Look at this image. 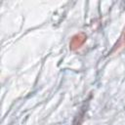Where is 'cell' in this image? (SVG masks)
Returning a JSON list of instances; mask_svg holds the SVG:
<instances>
[{"instance_id": "6da1fadb", "label": "cell", "mask_w": 125, "mask_h": 125, "mask_svg": "<svg viewBox=\"0 0 125 125\" xmlns=\"http://www.w3.org/2000/svg\"><path fill=\"white\" fill-rule=\"evenodd\" d=\"M87 40V35L84 32H78L74 34L69 41V49L71 51H77L80 49Z\"/></svg>"}, {"instance_id": "7a4b0ae2", "label": "cell", "mask_w": 125, "mask_h": 125, "mask_svg": "<svg viewBox=\"0 0 125 125\" xmlns=\"http://www.w3.org/2000/svg\"><path fill=\"white\" fill-rule=\"evenodd\" d=\"M124 48H125V26H124V29H123L118 41L116 42V44L113 47V52H118Z\"/></svg>"}]
</instances>
